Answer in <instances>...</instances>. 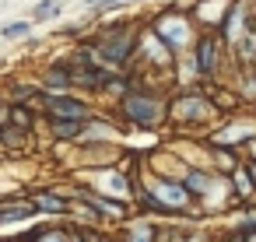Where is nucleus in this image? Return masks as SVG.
<instances>
[{
  "mask_svg": "<svg viewBox=\"0 0 256 242\" xmlns=\"http://www.w3.org/2000/svg\"><path fill=\"white\" fill-rule=\"evenodd\" d=\"M123 112H126V120H134L137 126H154L158 116H162V102L151 98V95H144V92H130V95L123 98Z\"/></svg>",
  "mask_w": 256,
  "mask_h": 242,
  "instance_id": "f257e3e1",
  "label": "nucleus"
},
{
  "mask_svg": "<svg viewBox=\"0 0 256 242\" xmlns=\"http://www.w3.org/2000/svg\"><path fill=\"white\" fill-rule=\"evenodd\" d=\"M46 112H50V120H64V123H84L88 120V106L74 95H50Z\"/></svg>",
  "mask_w": 256,
  "mask_h": 242,
  "instance_id": "f03ea898",
  "label": "nucleus"
},
{
  "mask_svg": "<svg viewBox=\"0 0 256 242\" xmlns=\"http://www.w3.org/2000/svg\"><path fill=\"white\" fill-rule=\"evenodd\" d=\"M126 28H130V25H112V32L102 39V50H98L102 64H123V60L130 56V42H134V36H130Z\"/></svg>",
  "mask_w": 256,
  "mask_h": 242,
  "instance_id": "7ed1b4c3",
  "label": "nucleus"
},
{
  "mask_svg": "<svg viewBox=\"0 0 256 242\" xmlns=\"http://www.w3.org/2000/svg\"><path fill=\"white\" fill-rule=\"evenodd\" d=\"M154 196H158V204H162L168 214H176V210H182V207L190 204V193H186L182 182H162V186L154 190Z\"/></svg>",
  "mask_w": 256,
  "mask_h": 242,
  "instance_id": "20e7f679",
  "label": "nucleus"
},
{
  "mask_svg": "<svg viewBox=\"0 0 256 242\" xmlns=\"http://www.w3.org/2000/svg\"><path fill=\"white\" fill-rule=\"evenodd\" d=\"M172 112H176V116H182V120H200V116H207V112H210V106H207L204 98H182V102H176V106H172Z\"/></svg>",
  "mask_w": 256,
  "mask_h": 242,
  "instance_id": "39448f33",
  "label": "nucleus"
},
{
  "mask_svg": "<svg viewBox=\"0 0 256 242\" xmlns=\"http://www.w3.org/2000/svg\"><path fill=\"white\" fill-rule=\"evenodd\" d=\"M70 84H74V70H70V67H64V64H56V67L46 74V88H50V92L56 88V95H60L64 88H70Z\"/></svg>",
  "mask_w": 256,
  "mask_h": 242,
  "instance_id": "423d86ee",
  "label": "nucleus"
},
{
  "mask_svg": "<svg viewBox=\"0 0 256 242\" xmlns=\"http://www.w3.org/2000/svg\"><path fill=\"white\" fill-rule=\"evenodd\" d=\"M36 210H50V214H67L70 210V204L64 200V196H56V193H36Z\"/></svg>",
  "mask_w": 256,
  "mask_h": 242,
  "instance_id": "0eeeda50",
  "label": "nucleus"
},
{
  "mask_svg": "<svg viewBox=\"0 0 256 242\" xmlns=\"http://www.w3.org/2000/svg\"><path fill=\"white\" fill-rule=\"evenodd\" d=\"M28 214H36V204H32V200L0 204V221H18V218H28Z\"/></svg>",
  "mask_w": 256,
  "mask_h": 242,
  "instance_id": "6e6552de",
  "label": "nucleus"
},
{
  "mask_svg": "<svg viewBox=\"0 0 256 242\" xmlns=\"http://www.w3.org/2000/svg\"><path fill=\"white\" fill-rule=\"evenodd\" d=\"M214 50H218L214 39H200V46H196V67H200V74L214 70Z\"/></svg>",
  "mask_w": 256,
  "mask_h": 242,
  "instance_id": "1a4fd4ad",
  "label": "nucleus"
},
{
  "mask_svg": "<svg viewBox=\"0 0 256 242\" xmlns=\"http://www.w3.org/2000/svg\"><path fill=\"white\" fill-rule=\"evenodd\" d=\"M81 196H84V200H88V204H92V207H95L98 214H109V218H123V204H116V200H102L98 193H88V190H84Z\"/></svg>",
  "mask_w": 256,
  "mask_h": 242,
  "instance_id": "9d476101",
  "label": "nucleus"
},
{
  "mask_svg": "<svg viewBox=\"0 0 256 242\" xmlns=\"http://www.w3.org/2000/svg\"><path fill=\"white\" fill-rule=\"evenodd\" d=\"M182 186H186V193H190V196H204V193H207V186H210V176H207V172H200V168H193V172L182 179Z\"/></svg>",
  "mask_w": 256,
  "mask_h": 242,
  "instance_id": "9b49d317",
  "label": "nucleus"
},
{
  "mask_svg": "<svg viewBox=\"0 0 256 242\" xmlns=\"http://www.w3.org/2000/svg\"><path fill=\"white\" fill-rule=\"evenodd\" d=\"M50 126H53V137H56V140H70V137H81V126H84V123H64V120H50Z\"/></svg>",
  "mask_w": 256,
  "mask_h": 242,
  "instance_id": "f8f14e48",
  "label": "nucleus"
},
{
  "mask_svg": "<svg viewBox=\"0 0 256 242\" xmlns=\"http://www.w3.org/2000/svg\"><path fill=\"white\" fill-rule=\"evenodd\" d=\"M28 32H32V22H25V18H18V22H8L4 28H0V36H4V39H11V42H14V39H25Z\"/></svg>",
  "mask_w": 256,
  "mask_h": 242,
  "instance_id": "ddd939ff",
  "label": "nucleus"
},
{
  "mask_svg": "<svg viewBox=\"0 0 256 242\" xmlns=\"http://www.w3.org/2000/svg\"><path fill=\"white\" fill-rule=\"evenodd\" d=\"M232 179H235V190H238L242 196H249V193L256 190V182H252V172H249V168H232Z\"/></svg>",
  "mask_w": 256,
  "mask_h": 242,
  "instance_id": "4468645a",
  "label": "nucleus"
},
{
  "mask_svg": "<svg viewBox=\"0 0 256 242\" xmlns=\"http://www.w3.org/2000/svg\"><path fill=\"white\" fill-rule=\"evenodd\" d=\"M126 242H154V228L140 221V224H134V228H130V235H126Z\"/></svg>",
  "mask_w": 256,
  "mask_h": 242,
  "instance_id": "2eb2a0df",
  "label": "nucleus"
},
{
  "mask_svg": "<svg viewBox=\"0 0 256 242\" xmlns=\"http://www.w3.org/2000/svg\"><path fill=\"white\" fill-rule=\"evenodd\" d=\"M56 11H60V0H42V4H36L32 18H36V22H46V18H53Z\"/></svg>",
  "mask_w": 256,
  "mask_h": 242,
  "instance_id": "dca6fc26",
  "label": "nucleus"
},
{
  "mask_svg": "<svg viewBox=\"0 0 256 242\" xmlns=\"http://www.w3.org/2000/svg\"><path fill=\"white\" fill-rule=\"evenodd\" d=\"M4 144H25L28 140V130H22V126H4V137H0Z\"/></svg>",
  "mask_w": 256,
  "mask_h": 242,
  "instance_id": "f3484780",
  "label": "nucleus"
},
{
  "mask_svg": "<svg viewBox=\"0 0 256 242\" xmlns=\"http://www.w3.org/2000/svg\"><path fill=\"white\" fill-rule=\"evenodd\" d=\"M165 28H182V25H172V22L165 25V22H162V25H158V36H165ZM168 42L179 46V42H186V36H182V32H168Z\"/></svg>",
  "mask_w": 256,
  "mask_h": 242,
  "instance_id": "a211bd4d",
  "label": "nucleus"
},
{
  "mask_svg": "<svg viewBox=\"0 0 256 242\" xmlns=\"http://www.w3.org/2000/svg\"><path fill=\"white\" fill-rule=\"evenodd\" d=\"M11 112H14V116H11V120H14V126L28 130V123H32V112H28V109H22V106H14Z\"/></svg>",
  "mask_w": 256,
  "mask_h": 242,
  "instance_id": "6ab92c4d",
  "label": "nucleus"
},
{
  "mask_svg": "<svg viewBox=\"0 0 256 242\" xmlns=\"http://www.w3.org/2000/svg\"><path fill=\"white\" fill-rule=\"evenodd\" d=\"M242 56H246V60H256V32L242 39Z\"/></svg>",
  "mask_w": 256,
  "mask_h": 242,
  "instance_id": "aec40b11",
  "label": "nucleus"
},
{
  "mask_svg": "<svg viewBox=\"0 0 256 242\" xmlns=\"http://www.w3.org/2000/svg\"><path fill=\"white\" fill-rule=\"evenodd\" d=\"M39 242H67V235L64 232H46V235H39Z\"/></svg>",
  "mask_w": 256,
  "mask_h": 242,
  "instance_id": "412c9836",
  "label": "nucleus"
},
{
  "mask_svg": "<svg viewBox=\"0 0 256 242\" xmlns=\"http://www.w3.org/2000/svg\"><path fill=\"white\" fill-rule=\"evenodd\" d=\"M95 4H98L102 11H109V8H116V4H123V0H95Z\"/></svg>",
  "mask_w": 256,
  "mask_h": 242,
  "instance_id": "4be33fe9",
  "label": "nucleus"
},
{
  "mask_svg": "<svg viewBox=\"0 0 256 242\" xmlns=\"http://www.w3.org/2000/svg\"><path fill=\"white\" fill-rule=\"evenodd\" d=\"M70 242H88V238H84V235H74V238H70Z\"/></svg>",
  "mask_w": 256,
  "mask_h": 242,
  "instance_id": "5701e85b",
  "label": "nucleus"
},
{
  "mask_svg": "<svg viewBox=\"0 0 256 242\" xmlns=\"http://www.w3.org/2000/svg\"><path fill=\"white\" fill-rule=\"evenodd\" d=\"M249 151H252V154H256V140H249Z\"/></svg>",
  "mask_w": 256,
  "mask_h": 242,
  "instance_id": "b1692460",
  "label": "nucleus"
},
{
  "mask_svg": "<svg viewBox=\"0 0 256 242\" xmlns=\"http://www.w3.org/2000/svg\"><path fill=\"white\" fill-rule=\"evenodd\" d=\"M0 137H4V126H0Z\"/></svg>",
  "mask_w": 256,
  "mask_h": 242,
  "instance_id": "393cba45",
  "label": "nucleus"
}]
</instances>
